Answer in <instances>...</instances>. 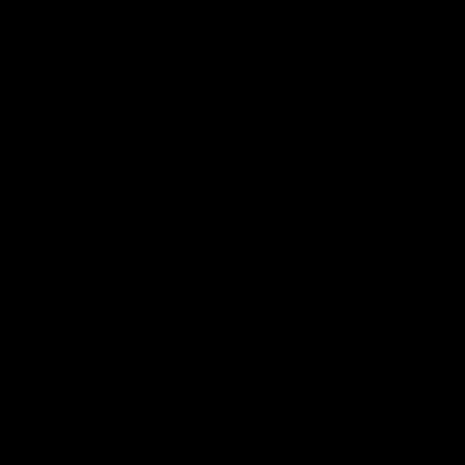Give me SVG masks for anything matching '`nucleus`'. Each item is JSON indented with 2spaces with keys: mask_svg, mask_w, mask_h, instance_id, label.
I'll return each instance as SVG.
<instances>
[]
</instances>
